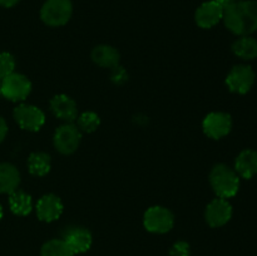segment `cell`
<instances>
[{
  "label": "cell",
  "instance_id": "603a6c76",
  "mask_svg": "<svg viewBox=\"0 0 257 256\" xmlns=\"http://www.w3.org/2000/svg\"><path fill=\"white\" fill-rule=\"evenodd\" d=\"M15 59L10 53H0V80L14 73Z\"/></svg>",
  "mask_w": 257,
  "mask_h": 256
},
{
  "label": "cell",
  "instance_id": "277c9868",
  "mask_svg": "<svg viewBox=\"0 0 257 256\" xmlns=\"http://www.w3.org/2000/svg\"><path fill=\"white\" fill-rule=\"evenodd\" d=\"M32 92V82L25 75L12 73L0 80V94L13 102H19L28 98Z\"/></svg>",
  "mask_w": 257,
  "mask_h": 256
},
{
  "label": "cell",
  "instance_id": "5b68a950",
  "mask_svg": "<svg viewBox=\"0 0 257 256\" xmlns=\"http://www.w3.org/2000/svg\"><path fill=\"white\" fill-rule=\"evenodd\" d=\"M143 225L148 232L166 233L172 230L175 225V216L163 206H153L145 212Z\"/></svg>",
  "mask_w": 257,
  "mask_h": 256
},
{
  "label": "cell",
  "instance_id": "e0dca14e",
  "mask_svg": "<svg viewBox=\"0 0 257 256\" xmlns=\"http://www.w3.org/2000/svg\"><path fill=\"white\" fill-rule=\"evenodd\" d=\"M20 183V173L12 163H0V193H13Z\"/></svg>",
  "mask_w": 257,
  "mask_h": 256
},
{
  "label": "cell",
  "instance_id": "83f0119b",
  "mask_svg": "<svg viewBox=\"0 0 257 256\" xmlns=\"http://www.w3.org/2000/svg\"><path fill=\"white\" fill-rule=\"evenodd\" d=\"M213 2L217 3L218 5H221L223 9H225V8H227L230 4H232V3H231V0H213Z\"/></svg>",
  "mask_w": 257,
  "mask_h": 256
},
{
  "label": "cell",
  "instance_id": "ba28073f",
  "mask_svg": "<svg viewBox=\"0 0 257 256\" xmlns=\"http://www.w3.org/2000/svg\"><path fill=\"white\" fill-rule=\"evenodd\" d=\"M14 119L20 128L30 132H37L44 125L45 114L40 108L32 104H20L13 112Z\"/></svg>",
  "mask_w": 257,
  "mask_h": 256
},
{
  "label": "cell",
  "instance_id": "3957f363",
  "mask_svg": "<svg viewBox=\"0 0 257 256\" xmlns=\"http://www.w3.org/2000/svg\"><path fill=\"white\" fill-rule=\"evenodd\" d=\"M72 13L70 0H47L40 10V18L49 27H62L69 22Z\"/></svg>",
  "mask_w": 257,
  "mask_h": 256
},
{
  "label": "cell",
  "instance_id": "8992f818",
  "mask_svg": "<svg viewBox=\"0 0 257 256\" xmlns=\"http://www.w3.org/2000/svg\"><path fill=\"white\" fill-rule=\"evenodd\" d=\"M82 141V132L73 123H64L57 128L53 137L54 147L62 155H72L78 150Z\"/></svg>",
  "mask_w": 257,
  "mask_h": 256
},
{
  "label": "cell",
  "instance_id": "7a4b0ae2",
  "mask_svg": "<svg viewBox=\"0 0 257 256\" xmlns=\"http://www.w3.org/2000/svg\"><path fill=\"white\" fill-rule=\"evenodd\" d=\"M210 183L217 197L225 200L236 196L240 188V178L236 171L223 163H218L211 170Z\"/></svg>",
  "mask_w": 257,
  "mask_h": 256
},
{
  "label": "cell",
  "instance_id": "484cf974",
  "mask_svg": "<svg viewBox=\"0 0 257 256\" xmlns=\"http://www.w3.org/2000/svg\"><path fill=\"white\" fill-rule=\"evenodd\" d=\"M8 133V124L5 122V119L3 117H0V143L4 141V138L7 137Z\"/></svg>",
  "mask_w": 257,
  "mask_h": 256
},
{
  "label": "cell",
  "instance_id": "cb8c5ba5",
  "mask_svg": "<svg viewBox=\"0 0 257 256\" xmlns=\"http://www.w3.org/2000/svg\"><path fill=\"white\" fill-rule=\"evenodd\" d=\"M170 256H191V247L188 242L186 241H177L172 245L170 252Z\"/></svg>",
  "mask_w": 257,
  "mask_h": 256
},
{
  "label": "cell",
  "instance_id": "f1b7e54d",
  "mask_svg": "<svg viewBox=\"0 0 257 256\" xmlns=\"http://www.w3.org/2000/svg\"><path fill=\"white\" fill-rule=\"evenodd\" d=\"M3 217V207H2V205H0V218Z\"/></svg>",
  "mask_w": 257,
  "mask_h": 256
},
{
  "label": "cell",
  "instance_id": "2e32d148",
  "mask_svg": "<svg viewBox=\"0 0 257 256\" xmlns=\"http://www.w3.org/2000/svg\"><path fill=\"white\" fill-rule=\"evenodd\" d=\"M92 59L95 64L103 68H110L113 69L114 67L119 65L120 55L118 50L112 45L102 44L97 45L92 52Z\"/></svg>",
  "mask_w": 257,
  "mask_h": 256
},
{
  "label": "cell",
  "instance_id": "f546056e",
  "mask_svg": "<svg viewBox=\"0 0 257 256\" xmlns=\"http://www.w3.org/2000/svg\"><path fill=\"white\" fill-rule=\"evenodd\" d=\"M235 2H240V0H231V3H235Z\"/></svg>",
  "mask_w": 257,
  "mask_h": 256
},
{
  "label": "cell",
  "instance_id": "5bb4252c",
  "mask_svg": "<svg viewBox=\"0 0 257 256\" xmlns=\"http://www.w3.org/2000/svg\"><path fill=\"white\" fill-rule=\"evenodd\" d=\"M63 240L65 241L68 247L72 250V252L74 255L75 253H83L85 251H88L93 243L92 233H90L89 230H87L84 227L69 228L64 233V238Z\"/></svg>",
  "mask_w": 257,
  "mask_h": 256
},
{
  "label": "cell",
  "instance_id": "30bf717a",
  "mask_svg": "<svg viewBox=\"0 0 257 256\" xmlns=\"http://www.w3.org/2000/svg\"><path fill=\"white\" fill-rule=\"evenodd\" d=\"M232 217V206L225 198L217 197L211 201L205 211L206 222L211 227H221L226 225Z\"/></svg>",
  "mask_w": 257,
  "mask_h": 256
},
{
  "label": "cell",
  "instance_id": "9a60e30c",
  "mask_svg": "<svg viewBox=\"0 0 257 256\" xmlns=\"http://www.w3.org/2000/svg\"><path fill=\"white\" fill-rule=\"evenodd\" d=\"M235 171L242 178L250 180L257 173V152L245 150L236 157Z\"/></svg>",
  "mask_w": 257,
  "mask_h": 256
},
{
  "label": "cell",
  "instance_id": "4fadbf2b",
  "mask_svg": "<svg viewBox=\"0 0 257 256\" xmlns=\"http://www.w3.org/2000/svg\"><path fill=\"white\" fill-rule=\"evenodd\" d=\"M223 18V8L218 5L217 3L211 0V2H206L196 10L195 20L196 24L203 29H210V28L215 27L222 20Z\"/></svg>",
  "mask_w": 257,
  "mask_h": 256
},
{
  "label": "cell",
  "instance_id": "6da1fadb",
  "mask_svg": "<svg viewBox=\"0 0 257 256\" xmlns=\"http://www.w3.org/2000/svg\"><path fill=\"white\" fill-rule=\"evenodd\" d=\"M223 23L231 33L240 37L257 30V2L240 0L223 9Z\"/></svg>",
  "mask_w": 257,
  "mask_h": 256
},
{
  "label": "cell",
  "instance_id": "9c48e42d",
  "mask_svg": "<svg viewBox=\"0 0 257 256\" xmlns=\"http://www.w3.org/2000/svg\"><path fill=\"white\" fill-rule=\"evenodd\" d=\"M203 132L212 140H220L227 136L232 128V118L228 113L212 112L202 122Z\"/></svg>",
  "mask_w": 257,
  "mask_h": 256
},
{
  "label": "cell",
  "instance_id": "52a82bcc",
  "mask_svg": "<svg viewBox=\"0 0 257 256\" xmlns=\"http://www.w3.org/2000/svg\"><path fill=\"white\" fill-rule=\"evenodd\" d=\"M255 83V72L250 65H235L226 78L227 88L232 93L246 94Z\"/></svg>",
  "mask_w": 257,
  "mask_h": 256
},
{
  "label": "cell",
  "instance_id": "44dd1931",
  "mask_svg": "<svg viewBox=\"0 0 257 256\" xmlns=\"http://www.w3.org/2000/svg\"><path fill=\"white\" fill-rule=\"evenodd\" d=\"M40 256H74L64 240L53 238L42 246Z\"/></svg>",
  "mask_w": 257,
  "mask_h": 256
},
{
  "label": "cell",
  "instance_id": "ac0fdd59",
  "mask_svg": "<svg viewBox=\"0 0 257 256\" xmlns=\"http://www.w3.org/2000/svg\"><path fill=\"white\" fill-rule=\"evenodd\" d=\"M9 206L13 213L18 216H27L33 210L32 196L25 193L24 191H14L9 196Z\"/></svg>",
  "mask_w": 257,
  "mask_h": 256
},
{
  "label": "cell",
  "instance_id": "8fae6325",
  "mask_svg": "<svg viewBox=\"0 0 257 256\" xmlns=\"http://www.w3.org/2000/svg\"><path fill=\"white\" fill-rule=\"evenodd\" d=\"M63 208L64 206H63L62 200L53 193H48L38 201L35 210H37V216L40 221L53 222L62 216Z\"/></svg>",
  "mask_w": 257,
  "mask_h": 256
},
{
  "label": "cell",
  "instance_id": "7402d4cb",
  "mask_svg": "<svg viewBox=\"0 0 257 256\" xmlns=\"http://www.w3.org/2000/svg\"><path fill=\"white\" fill-rule=\"evenodd\" d=\"M77 127L80 132L92 133L99 127L100 118L95 112H84L77 118Z\"/></svg>",
  "mask_w": 257,
  "mask_h": 256
},
{
  "label": "cell",
  "instance_id": "d4e9b609",
  "mask_svg": "<svg viewBox=\"0 0 257 256\" xmlns=\"http://www.w3.org/2000/svg\"><path fill=\"white\" fill-rule=\"evenodd\" d=\"M112 80L115 83V84H123L128 80V73L125 72V69L120 65H117V67L113 68L112 72Z\"/></svg>",
  "mask_w": 257,
  "mask_h": 256
},
{
  "label": "cell",
  "instance_id": "ffe728a7",
  "mask_svg": "<svg viewBox=\"0 0 257 256\" xmlns=\"http://www.w3.org/2000/svg\"><path fill=\"white\" fill-rule=\"evenodd\" d=\"M50 166H52L50 156L44 152H34L28 158L29 172L37 177H43L47 175L50 171Z\"/></svg>",
  "mask_w": 257,
  "mask_h": 256
},
{
  "label": "cell",
  "instance_id": "d6986e66",
  "mask_svg": "<svg viewBox=\"0 0 257 256\" xmlns=\"http://www.w3.org/2000/svg\"><path fill=\"white\" fill-rule=\"evenodd\" d=\"M232 52L245 60L255 59L257 58V40L250 35L238 38L232 44Z\"/></svg>",
  "mask_w": 257,
  "mask_h": 256
},
{
  "label": "cell",
  "instance_id": "4316f807",
  "mask_svg": "<svg viewBox=\"0 0 257 256\" xmlns=\"http://www.w3.org/2000/svg\"><path fill=\"white\" fill-rule=\"evenodd\" d=\"M17 3H19V0H0V7L12 8L14 7Z\"/></svg>",
  "mask_w": 257,
  "mask_h": 256
},
{
  "label": "cell",
  "instance_id": "7c38bea8",
  "mask_svg": "<svg viewBox=\"0 0 257 256\" xmlns=\"http://www.w3.org/2000/svg\"><path fill=\"white\" fill-rule=\"evenodd\" d=\"M50 110L55 117L65 123H72L78 118L77 103L67 94L54 95L50 100Z\"/></svg>",
  "mask_w": 257,
  "mask_h": 256
}]
</instances>
